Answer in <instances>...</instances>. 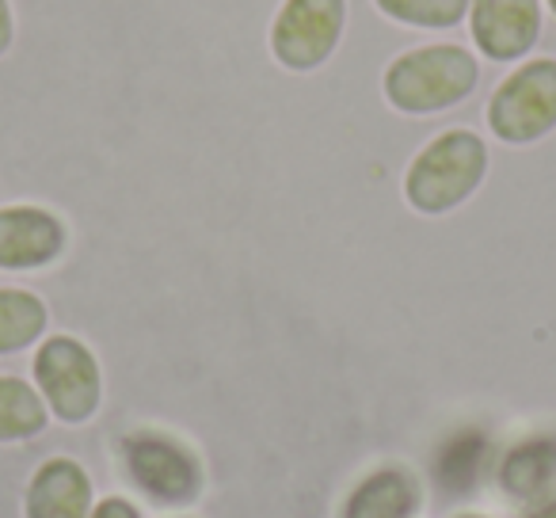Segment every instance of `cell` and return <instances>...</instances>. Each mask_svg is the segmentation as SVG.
I'll return each instance as SVG.
<instances>
[{
	"label": "cell",
	"instance_id": "cell-6",
	"mask_svg": "<svg viewBox=\"0 0 556 518\" xmlns=\"http://www.w3.org/2000/svg\"><path fill=\"white\" fill-rule=\"evenodd\" d=\"M348 24V0H287L270 24V50L287 70L309 73L332 58Z\"/></svg>",
	"mask_w": 556,
	"mask_h": 518
},
{
	"label": "cell",
	"instance_id": "cell-3",
	"mask_svg": "<svg viewBox=\"0 0 556 518\" xmlns=\"http://www.w3.org/2000/svg\"><path fill=\"white\" fill-rule=\"evenodd\" d=\"M123 472L156 507H191L202 492V465L187 442L164 431H134L123 439Z\"/></svg>",
	"mask_w": 556,
	"mask_h": 518
},
{
	"label": "cell",
	"instance_id": "cell-13",
	"mask_svg": "<svg viewBox=\"0 0 556 518\" xmlns=\"http://www.w3.org/2000/svg\"><path fill=\"white\" fill-rule=\"evenodd\" d=\"M47 305L27 290H0V355H16L47 332Z\"/></svg>",
	"mask_w": 556,
	"mask_h": 518
},
{
	"label": "cell",
	"instance_id": "cell-8",
	"mask_svg": "<svg viewBox=\"0 0 556 518\" xmlns=\"http://www.w3.org/2000/svg\"><path fill=\"white\" fill-rule=\"evenodd\" d=\"M469 27L480 54L492 62H515L538 42L541 4L538 0H469Z\"/></svg>",
	"mask_w": 556,
	"mask_h": 518
},
{
	"label": "cell",
	"instance_id": "cell-12",
	"mask_svg": "<svg viewBox=\"0 0 556 518\" xmlns=\"http://www.w3.org/2000/svg\"><path fill=\"white\" fill-rule=\"evenodd\" d=\"M50 424V408L39 389L24 378H4L0 374V442H27L42 434Z\"/></svg>",
	"mask_w": 556,
	"mask_h": 518
},
{
	"label": "cell",
	"instance_id": "cell-14",
	"mask_svg": "<svg viewBox=\"0 0 556 518\" xmlns=\"http://www.w3.org/2000/svg\"><path fill=\"white\" fill-rule=\"evenodd\" d=\"M378 9L412 27H454L469 16V0H378Z\"/></svg>",
	"mask_w": 556,
	"mask_h": 518
},
{
	"label": "cell",
	"instance_id": "cell-5",
	"mask_svg": "<svg viewBox=\"0 0 556 518\" xmlns=\"http://www.w3.org/2000/svg\"><path fill=\"white\" fill-rule=\"evenodd\" d=\"M488 126L507 146H530L556 130V62H538L515 70L488 103Z\"/></svg>",
	"mask_w": 556,
	"mask_h": 518
},
{
	"label": "cell",
	"instance_id": "cell-11",
	"mask_svg": "<svg viewBox=\"0 0 556 518\" xmlns=\"http://www.w3.org/2000/svg\"><path fill=\"white\" fill-rule=\"evenodd\" d=\"M500 480L515 500H541L556 492V442L533 439L515 446L503 462Z\"/></svg>",
	"mask_w": 556,
	"mask_h": 518
},
{
	"label": "cell",
	"instance_id": "cell-7",
	"mask_svg": "<svg viewBox=\"0 0 556 518\" xmlns=\"http://www.w3.org/2000/svg\"><path fill=\"white\" fill-rule=\"evenodd\" d=\"M65 222L42 206H0V267L35 271L65 252Z\"/></svg>",
	"mask_w": 556,
	"mask_h": 518
},
{
	"label": "cell",
	"instance_id": "cell-9",
	"mask_svg": "<svg viewBox=\"0 0 556 518\" xmlns=\"http://www.w3.org/2000/svg\"><path fill=\"white\" fill-rule=\"evenodd\" d=\"M96 507L92 477L73 457H50L35 469L27 484V518H88Z\"/></svg>",
	"mask_w": 556,
	"mask_h": 518
},
{
	"label": "cell",
	"instance_id": "cell-10",
	"mask_svg": "<svg viewBox=\"0 0 556 518\" xmlns=\"http://www.w3.org/2000/svg\"><path fill=\"white\" fill-rule=\"evenodd\" d=\"M424 492L408 469H378L348 492L340 518H416Z\"/></svg>",
	"mask_w": 556,
	"mask_h": 518
},
{
	"label": "cell",
	"instance_id": "cell-18",
	"mask_svg": "<svg viewBox=\"0 0 556 518\" xmlns=\"http://www.w3.org/2000/svg\"><path fill=\"white\" fill-rule=\"evenodd\" d=\"M457 518H484V515H457Z\"/></svg>",
	"mask_w": 556,
	"mask_h": 518
},
{
	"label": "cell",
	"instance_id": "cell-2",
	"mask_svg": "<svg viewBox=\"0 0 556 518\" xmlns=\"http://www.w3.org/2000/svg\"><path fill=\"white\" fill-rule=\"evenodd\" d=\"M477 62L462 47H419L401 54L386 70V96L404 115H434L477 88Z\"/></svg>",
	"mask_w": 556,
	"mask_h": 518
},
{
	"label": "cell",
	"instance_id": "cell-19",
	"mask_svg": "<svg viewBox=\"0 0 556 518\" xmlns=\"http://www.w3.org/2000/svg\"><path fill=\"white\" fill-rule=\"evenodd\" d=\"M548 4H553V12H556V0H548Z\"/></svg>",
	"mask_w": 556,
	"mask_h": 518
},
{
	"label": "cell",
	"instance_id": "cell-4",
	"mask_svg": "<svg viewBox=\"0 0 556 518\" xmlns=\"http://www.w3.org/2000/svg\"><path fill=\"white\" fill-rule=\"evenodd\" d=\"M35 389L62 424H88L103 401L96 355L77 336H50L35 351Z\"/></svg>",
	"mask_w": 556,
	"mask_h": 518
},
{
	"label": "cell",
	"instance_id": "cell-17",
	"mask_svg": "<svg viewBox=\"0 0 556 518\" xmlns=\"http://www.w3.org/2000/svg\"><path fill=\"white\" fill-rule=\"evenodd\" d=\"M526 518H556V492L541 495V500L533 503L530 510H526Z\"/></svg>",
	"mask_w": 556,
	"mask_h": 518
},
{
	"label": "cell",
	"instance_id": "cell-1",
	"mask_svg": "<svg viewBox=\"0 0 556 518\" xmlns=\"http://www.w3.org/2000/svg\"><path fill=\"white\" fill-rule=\"evenodd\" d=\"M488 172V146L472 130H446L419 149L404 176V194L419 214H450L472 199Z\"/></svg>",
	"mask_w": 556,
	"mask_h": 518
},
{
	"label": "cell",
	"instance_id": "cell-16",
	"mask_svg": "<svg viewBox=\"0 0 556 518\" xmlns=\"http://www.w3.org/2000/svg\"><path fill=\"white\" fill-rule=\"evenodd\" d=\"M12 47V9L9 0H0V54Z\"/></svg>",
	"mask_w": 556,
	"mask_h": 518
},
{
	"label": "cell",
	"instance_id": "cell-15",
	"mask_svg": "<svg viewBox=\"0 0 556 518\" xmlns=\"http://www.w3.org/2000/svg\"><path fill=\"white\" fill-rule=\"evenodd\" d=\"M88 518H141V510L134 507L126 495H108V500H100L92 507V515Z\"/></svg>",
	"mask_w": 556,
	"mask_h": 518
}]
</instances>
